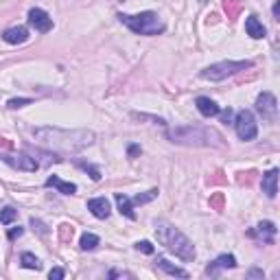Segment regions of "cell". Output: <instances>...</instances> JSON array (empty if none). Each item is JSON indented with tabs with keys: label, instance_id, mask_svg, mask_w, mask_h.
Here are the masks:
<instances>
[{
	"label": "cell",
	"instance_id": "cell-31",
	"mask_svg": "<svg viewBox=\"0 0 280 280\" xmlns=\"http://www.w3.org/2000/svg\"><path fill=\"white\" fill-rule=\"evenodd\" d=\"M274 18H280V2H276V4H274Z\"/></svg>",
	"mask_w": 280,
	"mask_h": 280
},
{
	"label": "cell",
	"instance_id": "cell-8",
	"mask_svg": "<svg viewBox=\"0 0 280 280\" xmlns=\"http://www.w3.org/2000/svg\"><path fill=\"white\" fill-rule=\"evenodd\" d=\"M0 158H2V162H7L9 167L20 169V171H28V173H33V171L39 169L37 160L26 156V153H18V156H9V153H4V156H0Z\"/></svg>",
	"mask_w": 280,
	"mask_h": 280
},
{
	"label": "cell",
	"instance_id": "cell-6",
	"mask_svg": "<svg viewBox=\"0 0 280 280\" xmlns=\"http://www.w3.org/2000/svg\"><path fill=\"white\" fill-rule=\"evenodd\" d=\"M234 127H237V136L241 140H254L256 134H259V127H256V121H254V114L248 112V110H241L234 116Z\"/></svg>",
	"mask_w": 280,
	"mask_h": 280
},
{
	"label": "cell",
	"instance_id": "cell-17",
	"mask_svg": "<svg viewBox=\"0 0 280 280\" xmlns=\"http://www.w3.org/2000/svg\"><path fill=\"white\" fill-rule=\"evenodd\" d=\"M256 232H259V237L265 243H274V239H276V226H274L272 221H261V224L256 226Z\"/></svg>",
	"mask_w": 280,
	"mask_h": 280
},
{
	"label": "cell",
	"instance_id": "cell-9",
	"mask_svg": "<svg viewBox=\"0 0 280 280\" xmlns=\"http://www.w3.org/2000/svg\"><path fill=\"white\" fill-rule=\"evenodd\" d=\"M28 24L35 28V31H39V33H48L50 28H53V18H50L44 9L35 7V9L28 11Z\"/></svg>",
	"mask_w": 280,
	"mask_h": 280
},
{
	"label": "cell",
	"instance_id": "cell-2",
	"mask_svg": "<svg viewBox=\"0 0 280 280\" xmlns=\"http://www.w3.org/2000/svg\"><path fill=\"white\" fill-rule=\"evenodd\" d=\"M169 140L184 147H224V138L210 127H197V125H182L167 131Z\"/></svg>",
	"mask_w": 280,
	"mask_h": 280
},
{
	"label": "cell",
	"instance_id": "cell-16",
	"mask_svg": "<svg viewBox=\"0 0 280 280\" xmlns=\"http://www.w3.org/2000/svg\"><path fill=\"white\" fill-rule=\"evenodd\" d=\"M46 186H55L59 193H64V195H75L77 193V186L70 184V182H61L57 175H50V178L46 180Z\"/></svg>",
	"mask_w": 280,
	"mask_h": 280
},
{
	"label": "cell",
	"instance_id": "cell-15",
	"mask_svg": "<svg viewBox=\"0 0 280 280\" xmlns=\"http://www.w3.org/2000/svg\"><path fill=\"white\" fill-rule=\"evenodd\" d=\"M245 31H248V35L250 37H254V39H263L265 37V26L259 22V18L256 15H250L248 20H245Z\"/></svg>",
	"mask_w": 280,
	"mask_h": 280
},
{
	"label": "cell",
	"instance_id": "cell-19",
	"mask_svg": "<svg viewBox=\"0 0 280 280\" xmlns=\"http://www.w3.org/2000/svg\"><path fill=\"white\" fill-rule=\"evenodd\" d=\"M158 267H160V270H164L167 274H171V276L188 278V272H186V270H182V267H178V265H171L167 259H158Z\"/></svg>",
	"mask_w": 280,
	"mask_h": 280
},
{
	"label": "cell",
	"instance_id": "cell-23",
	"mask_svg": "<svg viewBox=\"0 0 280 280\" xmlns=\"http://www.w3.org/2000/svg\"><path fill=\"white\" fill-rule=\"evenodd\" d=\"M158 197V191L153 188V191H147V193H140V195H136L134 197V204H147V202H151V199H156Z\"/></svg>",
	"mask_w": 280,
	"mask_h": 280
},
{
	"label": "cell",
	"instance_id": "cell-20",
	"mask_svg": "<svg viewBox=\"0 0 280 280\" xmlns=\"http://www.w3.org/2000/svg\"><path fill=\"white\" fill-rule=\"evenodd\" d=\"M79 245H81V250H85V252H90V250H94L96 245H99V237L92 232H83L81 234V241H79Z\"/></svg>",
	"mask_w": 280,
	"mask_h": 280
},
{
	"label": "cell",
	"instance_id": "cell-21",
	"mask_svg": "<svg viewBox=\"0 0 280 280\" xmlns=\"http://www.w3.org/2000/svg\"><path fill=\"white\" fill-rule=\"evenodd\" d=\"M20 263H22V267H24V270H39V267H42V263L37 261V256H33L31 252H24L20 256Z\"/></svg>",
	"mask_w": 280,
	"mask_h": 280
},
{
	"label": "cell",
	"instance_id": "cell-22",
	"mask_svg": "<svg viewBox=\"0 0 280 280\" xmlns=\"http://www.w3.org/2000/svg\"><path fill=\"white\" fill-rule=\"evenodd\" d=\"M15 219H18V210H15V208H11V206H7V208H2V210H0V224L9 226L11 221H15Z\"/></svg>",
	"mask_w": 280,
	"mask_h": 280
},
{
	"label": "cell",
	"instance_id": "cell-26",
	"mask_svg": "<svg viewBox=\"0 0 280 280\" xmlns=\"http://www.w3.org/2000/svg\"><path fill=\"white\" fill-rule=\"evenodd\" d=\"M136 250L142 252V254H153V245L149 241H138L136 243Z\"/></svg>",
	"mask_w": 280,
	"mask_h": 280
},
{
	"label": "cell",
	"instance_id": "cell-3",
	"mask_svg": "<svg viewBox=\"0 0 280 280\" xmlns=\"http://www.w3.org/2000/svg\"><path fill=\"white\" fill-rule=\"evenodd\" d=\"M153 226H156L158 241L162 243L169 252H173L182 261H193L195 259V245H193V241L182 230H178L173 224L162 221V219H158Z\"/></svg>",
	"mask_w": 280,
	"mask_h": 280
},
{
	"label": "cell",
	"instance_id": "cell-4",
	"mask_svg": "<svg viewBox=\"0 0 280 280\" xmlns=\"http://www.w3.org/2000/svg\"><path fill=\"white\" fill-rule=\"evenodd\" d=\"M118 20H121L131 33H136V35H158V33L164 31V22L160 20V15L153 13V11H142L138 15L121 13Z\"/></svg>",
	"mask_w": 280,
	"mask_h": 280
},
{
	"label": "cell",
	"instance_id": "cell-24",
	"mask_svg": "<svg viewBox=\"0 0 280 280\" xmlns=\"http://www.w3.org/2000/svg\"><path fill=\"white\" fill-rule=\"evenodd\" d=\"M81 169H83V171H88V173H90V178H92L94 182H99V180H101V171L96 169V167H92V164H85V162H81Z\"/></svg>",
	"mask_w": 280,
	"mask_h": 280
},
{
	"label": "cell",
	"instance_id": "cell-13",
	"mask_svg": "<svg viewBox=\"0 0 280 280\" xmlns=\"http://www.w3.org/2000/svg\"><path fill=\"white\" fill-rule=\"evenodd\" d=\"M195 105H197L199 114H202V116H206V118L217 116V114H219V105H217L213 99H208V96H199V99L195 101Z\"/></svg>",
	"mask_w": 280,
	"mask_h": 280
},
{
	"label": "cell",
	"instance_id": "cell-1",
	"mask_svg": "<svg viewBox=\"0 0 280 280\" xmlns=\"http://www.w3.org/2000/svg\"><path fill=\"white\" fill-rule=\"evenodd\" d=\"M33 138L46 149L55 151H81L94 145V131L90 129H61V127H37Z\"/></svg>",
	"mask_w": 280,
	"mask_h": 280
},
{
	"label": "cell",
	"instance_id": "cell-27",
	"mask_svg": "<svg viewBox=\"0 0 280 280\" xmlns=\"http://www.w3.org/2000/svg\"><path fill=\"white\" fill-rule=\"evenodd\" d=\"M48 278L50 280H61V278H64V270H61V267H55V270H50Z\"/></svg>",
	"mask_w": 280,
	"mask_h": 280
},
{
	"label": "cell",
	"instance_id": "cell-12",
	"mask_svg": "<svg viewBox=\"0 0 280 280\" xmlns=\"http://www.w3.org/2000/svg\"><path fill=\"white\" fill-rule=\"evenodd\" d=\"M263 193L272 199L276 197V193H278V169H272L263 175Z\"/></svg>",
	"mask_w": 280,
	"mask_h": 280
},
{
	"label": "cell",
	"instance_id": "cell-25",
	"mask_svg": "<svg viewBox=\"0 0 280 280\" xmlns=\"http://www.w3.org/2000/svg\"><path fill=\"white\" fill-rule=\"evenodd\" d=\"M7 105L11 110H18V107H24V105H31V99H24V96H20V99H11Z\"/></svg>",
	"mask_w": 280,
	"mask_h": 280
},
{
	"label": "cell",
	"instance_id": "cell-32",
	"mask_svg": "<svg viewBox=\"0 0 280 280\" xmlns=\"http://www.w3.org/2000/svg\"><path fill=\"white\" fill-rule=\"evenodd\" d=\"M136 153H140V147L131 145V147H129V156H136Z\"/></svg>",
	"mask_w": 280,
	"mask_h": 280
},
{
	"label": "cell",
	"instance_id": "cell-11",
	"mask_svg": "<svg viewBox=\"0 0 280 280\" xmlns=\"http://www.w3.org/2000/svg\"><path fill=\"white\" fill-rule=\"evenodd\" d=\"M2 39L7 44H24L28 39V28L26 26H11L2 33Z\"/></svg>",
	"mask_w": 280,
	"mask_h": 280
},
{
	"label": "cell",
	"instance_id": "cell-5",
	"mask_svg": "<svg viewBox=\"0 0 280 280\" xmlns=\"http://www.w3.org/2000/svg\"><path fill=\"white\" fill-rule=\"evenodd\" d=\"M252 66H254L252 61H219V64L204 68V70L199 72V77L206 79V81H221V79L232 77V75H237V72L248 70V68H252Z\"/></svg>",
	"mask_w": 280,
	"mask_h": 280
},
{
	"label": "cell",
	"instance_id": "cell-29",
	"mask_svg": "<svg viewBox=\"0 0 280 280\" xmlns=\"http://www.w3.org/2000/svg\"><path fill=\"white\" fill-rule=\"evenodd\" d=\"M22 232H24V228H13V230L9 232V239H15V237H22Z\"/></svg>",
	"mask_w": 280,
	"mask_h": 280
},
{
	"label": "cell",
	"instance_id": "cell-7",
	"mask_svg": "<svg viewBox=\"0 0 280 280\" xmlns=\"http://www.w3.org/2000/svg\"><path fill=\"white\" fill-rule=\"evenodd\" d=\"M256 110L265 121L274 123L278 118V101L272 92H261L259 99H256Z\"/></svg>",
	"mask_w": 280,
	"mask_h": 280
},
{
	"label": "cell",
	"instance_id": "cell-28",
	"mask_svg": "<svg viewBox=\"0 0 280 280\" xmlns=\"http://www.w3.org/2000/svg\"><path fill=\"white\" fill-rule=\"evenodd\" d=\"M221 121H224L226 125H230V123H234V112H232V110H226L224 114H221Z\"/></svg>",
	"mask_w": 280,
	"mask_h": 280
},
{
	"label": "cell",
	"instance_id": "cell-14",
	"mask_svg": "<svg viewBox=\"0 0 280 280\" xmlns=\"http://www.w3.org/2000/svg\"><path fill=\"white\" fill-rule=\"evenodd\" d=\"M234 267H237V259L232 254H221L215 263L208 265V274H215L217 270H234Z\"/></svg>",
	"mask_w": 280,
	"mask_h": 280
},
{
	"label": "cell",
	"instance_id": "cell-30",
	"mask_svg": "<svg viewBox=\"0 0 280 280\" xmlns=\"http://www.w3.org/2000/svg\"><path fill=\"white\" fill-rule=\"evenodd\" d=\"M248 276H250V278H263V272H259V270H250Z\"/></svg>",
	"mask_w": 280,
	"mask_h": 280
},
{
	"label": "cell",
	"instance_id": "cell-10",
	"mask_svg": "<svg viewBox=\"0 0 280 280\" xmlns=\"http://www.w3.org/2000/svg\"><path fill=\"white\" fill-rule=\"evenodd\" d=\"M88 210L92 213L96 219H107L112 213L110 208V202L105 197H94V199H88Z\"/></svg>",
	"mask_w": 280,
	"mask_h": 280
},
{
	"label": "cell",
	"instance_id": "cell-18",
	"mask_svg": "<svg viewBox=\"0 0 280 280\" xmlns=\"http://www.w3.org/2000/svg\"><path fill=\"white\" fill-rule=\"evenodd\" d=\"M116 206L121 210V215H125L127 219H136V213H134V206H131V199L123 193H116Z\"/></svg>",
	"mask_w": 280,
	"mask_h": 280
}]
</instances>
